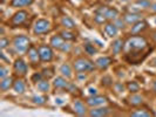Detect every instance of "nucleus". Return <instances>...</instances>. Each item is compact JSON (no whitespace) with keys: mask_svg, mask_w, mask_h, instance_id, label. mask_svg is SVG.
Masks as SVG:
<instances>
[{"mask_svg":"<svg viewBox=\"0 0 156 117\" xmlns=\"http://www.w3.org/2000/svg\"><path fill=\"white\" fill-rule=\"evenodd\" d=\"M147 40L143 36H132L127 40L125 48L128 50H142L147 47Z\"/></svg>","mask_w":156,"mask_h":117,"instance_id":"nucleus-1","label":"nucleus"},{"mask_svg":"<svg viewBox=\"0 0 156 117\" xmlns=\"http://www.w3.org/2000/svg\"><path fill=\"white\" fill-rule=\"evenodd\" d=\"M13 46L16 53L19 54H26L27 50L31 47V41L26 35H18L13 40Z\"/></svg>","mask_w":156,"mask_h":117,"instance_id":"nucleus-2","label":"nucleus"},{"mask_svg":"<svg viewBox=\"0 0 156 117\" xmlns=\"http://www.w3.org/2000/svg\"><path fill=\"white\" fill-rule=\"evenodd\" d=\"M73 68L78 73H86V71H92L95 68L94 64L90 60H88L86 57H79L73 63Z\"/></svg>","mask_w":156,"mask_h":117,"instance_id":"nucleus-3","label":"nucleus"},{"mask_svg":"<svg viewBox=\"0 0 156 117\" xmlns=\"http://www.w3.org/2000/svg\"><path fill=\"white\" fill-rule=\"evenodd\" d=\"M53 86H54L55 88H58V89H67L70 93H74V91L78 89L74 84L69 83V82L66 80V77H63V76H58V77H55L54 82H53Z\"/></svg>","mask_w":156,"mask_h":117,"instance_id":"nucleus-4","label":"nucleus"},{"mask_svg":"<svg viewBox=\"0 0 156 117\" xmlns=\"http://www.w3.org/2000/svg\"><path fill=\"white\" fill-rule=\"evenodd\" d=\"M33 31L35 34H45V33H48L51 31V22L46 20V19H39L37 20L35 23H34V27H33Z\"/></svg>","mask_w":156,"mask_h":117,"instance_id":"nucleus-5","label":"nucleus"},{"mask_svg":"<svg viewBox=\"0 0 156 117\" xmlns=\"http://www.w3.org/2000/svg\"><path fill=\"white\" fill-rule=\"evenodd\" d=\"M39 54H40V59L42 62H51L54 57V53H53V49H52V46H47V45H42L40 46L39 48Z\"/></svg>","mask_w":156,"mask_h":117,"instance_id":"nucleus-6","label":"nucleus"},{"mask_svg":"<svg viewBox=\"0 0 156 117\" xmlns=\"http://www.w3.org/2000/svg\"><path fill=\"white\" fill-rule=\"evenodd\" d=\"M96 13H100L102 15H105L107 20H115L117 18V14H119V12H117L115 8H109V7H106V6L100 7L96 11Z\"/></svg>","mask_w":156,"mask_h":117,"instance_id":"nucleus-7","label":"nucleus"},{"mask_svg":"<svg viewBox=\"0 0 156 117\" xmlns=\"http://www.w3.org/2000/svg\"><path fill=\"white\" fill-rule=\"evenodd\" d=\"M86 103L89 107H101V105H105L107 103V98L105 96L94 95V96H90V97L87 98Z\"/></svg>","mask_w":156,"mask_h":117,"instance_id":"nucleus-8","label":"nucleus"},{"mask_svg":"<svg viewBox=\"0 0 156 117\" xmlns=\"http://www.w3.org/2000/svg\"><path fill=\"white\" fill-rule=\"evenodd\" d=\"M13 68H14V71L20 76H25L27 74V70H28L27 63L25 62L23 59H16L13 63Z\"/></svg>","mask_w":156,"mask_h":117,"instance_id":"nucleus-9","label":"nucleus"},{"mask_svg":"<svg viewBox=\"0 0 156 117\" xmlns=\"http://www.w3.org/2000/svg\"><path fill=\"white\" fill-rule=\"evenodd\" d=\"M27 18H28V13L26 11H19V12H16V14L12 16L11 23L13 26H20V25H23L27 20Z\"/></svg>","mask_w":156,"mask_h":117,"instance_id":"nucleus-10","label":"nucleus"},{"mask_svg":"<svg viewBox=\"0 0 156 117\" xmlns=\"http://www.w3.org/2000/svg\"><path fill=\"white\" fill-rule=\"evenodd\" d=\"M27 56H28V61L33 64H38L39 61L41 60L40 59V54H39V49L38 48H35V47L31 46L30 47V49L27 50Z\"/></svg>","mask_w":156,"mask_h":117,"instance_id":"nucleus-11","label":"nucleus"},{"mask_svg":"<svg viewBox=\"0 0 156 117\" xmlns=\"http://www.w3.org/2000/svg\"><path fill=\"white\" fill-rule=\"evenodd\" d=\"M112 109L107 108V107H94V109H92L89 111V116L94 117H103L109 115Z\"/></svg>","mask_w":156,"mask_h":117,"instance_id":"nucleus-12","label":"nucleus"},{"mask_svg":"<svg viewBox=\"0 0 156 117\" xmlns=\"http://www.w3.org/2000/svg\"><path fill=\"white\" fill-rule=\"evenodd\" d=\"M147 28H148V23H147V21H144V20L142 19L140 21L134 23L132 29H130V33H132L133 35H136V34H140V33H142L143 31H146Z\"/></svg>","mask_w":156,"mask_h":117,"instance_id":"nucleus-13","label":"nucleus"},{"mask_svg":"<svg viewBox=\"0 0 156 117\" xmlns=\"http://www.w3.org/2000/svg\"><path fill=\"white\" fill-rule=\"evenodd\" d=\"M110 64H112V59L109 56H101L95 61V66L101 70L107 69Z\"/></svg>","mask_w":156,"mask_h":117,"instance_id":"nucleus-14","label":"nucleus"},{"mask_svg":"<svg viewBox=\"0 0 156 117\" xmlns=\"http://www.w3.org/2000/svg\"><path fill=\"white\" fill-rule=\"evenodd\" d=\"M73 109H74V112L79 115V116H83L87 114V108L85 105V103L80 100H76V101L73 103Z\"/></svg>","mask_w":156,"mask_h":117,"instance_id":"nucleus-15","label":"nucleus"},{"mask_svg":"<svg viewBox=\"0 0 156 117\" xmlns=\"http://www.w3.org/2000/svg\"><path fill=\"white\" fill-rule=\"evenodd\" d=\"M63 43H65V39H63L61 35H54V36H52V39L49 41V45L52 46V48L59 49V50L61 49Z\"/></svg>","mask_w":156,"mask_h":117,"instance_id":"nucleus-16","label":"nucleus"},{"mask_svg":"<svg viewBox=\"0 0 156 117\" xmlns=\"http://www.w3.org/2000/svg\"><path fill=\"white\" fill-rule=\"evenodd\" d=\"M117 32H119V28H117V26L114 22L106 23V26H105V33H106L108 36H110V38L116 36Z\"/></svg>","mask_w":156,"mask_h":117,"instance_id":"nucleus-17","label":"nucleus"},{"mask_svg":"<svg viewBox=\"0 0 156 117\" xmlns=\"http://www.w3.org/2000/svg\"><path fill=\"white\" fill-rule=\"evenodd\" d=\"M123 48H125V42L121 39H116L112 43V52L114 55H119L122 52Z\"/></svg>","mask_w":156,"mask_h":117,"instance_id":"nucleus-18","label":"nucleus"},{"mask_svg":"<svg viewBox=\"0 0 156 117\" xmlns=\"http://www.w3.org/2000/svg\"><path fill=\"white\" fill-rule=\"evenodd\" d=\"M140 20H142V14L140 13H127L125 15V21L129 25H134Z\"/></svg>","mask_w":156,"mask_h":117,"instance_id":"nucleus-19","label":"nucleus"},{"mask_svg":"<svg viewBox=\"0 0 156 117\" xmlns=\"http://www.w3.org/2000/svg\"><path fill=\"white\" fill-rule=\"evenodd\" d=\"M13 83H14L13 78L9 77V76H7V77H5V78H1V82H0V90H1V91H6L11 87H13Z\"/></svg>","mask_w":156,"mask_h":117,"instance_id":"nucleus-20","label":"nucleus"},{"mask_svg":"<svg viewBox=\"0 0 156 117\" xmlns=\"http://www.w3.org/2000/svg\"><path fill=\"white\" fill-rule=\"evenodd\" d=\"M60 73L63 77L66 78H70L73 76V70H72V67H70L68 63H63L62 66L60 67Z\"/></svg>","mask_w":156,"mask_h":117,"instance_id":"nucleus-21","label":"nucleus"},{"mask_svg":"<svg viewBox=\"0 0 156 117\" xmlns=\"http://www.w3.org/2000/svg\"><path fill=\"white\" fill-rule=\"evenodd\" d=\"M61 26H63L66 29H73V28H75V22L69 16H62L61 18Z\"/></svg>","mask_w":156,"mask_h":117,"instance_id":"nucleus-22","label":"nucleus"},{"mask_svg":"<svg viewBox=\"0 0 156 117\" xmlns=\"http://www.w3.org/2000/svg\"><path fill=\"white\" fill-rule=\"evenodd\" d=\"M13 90L16 94H23L26 90V84L23 80H16L13 83Z\"/></svg>","mask_w":156,"mask_h":117,"instance_id":"nucleus-23","label":"nucleus"},{"mask_svg":"<svg viewBox=\"0 0 156 117\" xmlns=\"http://www.w3.org/2000/svg\"><path fill=\"white\" fill-rule=\"evenodd\" d=\"M49 82H48V78L47 80H41L37 83V89L41 91V93H47L49 90Z\"/></svg>","mask_w":156,"mask_h":117,"instance_id":"nucleus-24","label":"nucleus"},{"mask_svg":"<svg viewBox=\"0 0 156 117\" xmlns=\"http://www.w3.org/2000/svg\"><path fill=\"white\" fill-rule=\"evenodd\" d=\"M129 104L130 105H133V107H137V105H141L142 103H143V97L140 96V95H132L130 97H129Z\"/></svg>","mask_w":156,"mask_h":117,"instance_id":"nucleus-25","label":"nucleus"},{"mask_svg":"<svg viewBox=\"0 0 156 117\" xmlns=\"http://www.w3.org/2000/svg\"><path fill=\"white\" fill-rule=\"evenodd\" d=\"M33 2V0H12L11 1V5L13 7H25V6H28Z\"/></svg>","mask_w":156,"mask_h":117,"instance_id":"nucleus-26","label":"nucleus"},{"mask_svg":"<svg viewBox=\"0 0 156 117\" xmlns=\"http://www.w3.org/2000/svg\"><path fill=\"white\" fill-rule=\"evenodd\" d=\"M130 116H134V117H149V116H153V114L151 112H149L148 110L146 109H140V110H135L133 111L132 114H130Z\"/></svg>","mask_w":156,"mask_h":117,"instance_id":"nucleus-27","label":"nucleus"},{"mask_svg":"<svg viewBox=\"0 0 156 117\" xmlns=\"http://www.w3.org/2000/svg\"><path fill=\"white\" fill-rule=\"evenodd\" d=\"M127 89H128V91L135 94L140 90V84H139L137 82H135V81L128 82V84H127Z\"/></svg>","mask_w":156,"mask_h":117,"instance_id":"nucleus-28","label":"nucleus"},{"mask_svg":"<svg viewBox=\"0 0 156 117\" xmlns=\"http://www.w3.org/2000/svg\"><path fill=\"white\" fill-rule=\"evenodd\" d=\"M60 35L62 36L65 40H75V34L73 32H69V29H66V31H62L60 33Z\"/></svg>","mask_w":156,"mask_h":117,"instance_id":"nucleus-29","label":"nucleus"},{"mask_svg":"<svg viewBox=\"0 0 156 117\" xmlns=\"http://www.w3.org/2000/svg\"><path fill=\"white\" fill-rule=\"evenodd\" d=\"M83 48H85V52L89 55H94L98 52V49H96V48L94 47V45H92V43H85Z\"/></svg>","mask_w":156,"mask_h":117,"instance_id":"nucleus-30","label":"nucleus"},{"mask_svg":"<svg viewBox=\"0 0 156 117\" xmlns=\"http://www.w3.org/2000/svg\"><path fill=\"white\" fill-rule=\"evenodd\" d=\"M32 101L34 104H38V105H41V104H44L45 102H46V97H44V96H33V98H32Z\"/></svg>","mask_w":156,"mask_h":117,"instance_id":"nucleus-31","label":"nucleus"},{"mask_svg":"<svg viewBox=\"0 0 156 117\" xmlns=\"http://www.w3.org/2000/svg\"><path fill=\"white\" fill-rule=\"evenodd\" d=\"M94 21L96 23H103L107 21V19H106V16L100 14V13H96V15L94 16Z\"/></svg>","mask_w":156,"mask_h":117,"instance_id":"nucleus-32","label":"nucleus"},{"mask_svg":"<svg viewBox=\"0 0 156 117\" xmlns=\"http://www.w3.org/2000/svg\"><path fill=\"white\" fill-rule=\"evenodd\" d=\"M139 6H141L142 8H148L151 6V4H150V1L149 0H139L137 2H136Z\"/></svg>","mask_w":156,"mask_h":117,"instance_id":"nucleus-33","label":"nucleus"},{"mask_svg":"<svg viewBox=\"0 0 156 117\" xmlns=\"http://www.w3.org/2000/svg\"><path fill=\"white\" fill-rule=\"evenodd\" d=\"M42 76H44V75H42V73H41V74H40V73H35V74L32 76V82L38 83L39 81H41V80H42Z\"/></svg>","mask_w":156,"mask_h":117,"instance_id":"nucleus-34","label":"nucleus"},{"mask_svg":"<svg viewBox=\"0 0 156 117\" xmlns=\"http://www.w3.org/2000/svg\"><path fill=\"white\" fill-rule=\"evenodd\" d=\"M7 74H8V69L6 67L1 66V67H0V78L7 77Z\"/></svg>","mask_w":156,"mask_h":117,"instance_id":"nucleus-35","label":"nucleus"},{"mask_svg":"<svg viewBox=\"0 0 156 117\" xmlns=\"http://www.w3.org/2000/svg\"><path fill=\"white\" fill-rule=\"evenodd\" d=\"M125 19H123V20H122V19H120V18H116V19H115V25H116L117 26V28H125Z\"/></svg>","mask_w":156,"mask_h":117,"instance_id":"nucleus-36","label":"nucleus"},{"mask_svg":"<svg viewBox=\"0 0 156 117\" xmlns=\"http://www.w3.org/2000/svg\"><path fill=\"white\" fill-rule=\"evenodd\" d=\"M8 45H9V40H7L6 38H1L0 39V48L1 49H5Z\"/></svg>","mask_w":156,"mask_h":117,"instance_id":"nucleus-37","label":"nucleus"},{"mask_svg":"<svg viewBox=\"0 0 156 117\" xmlns=\"http://www.w3.org/2000/svg\"><path fill=\"white\" fill-rule=\"evenodd\" d=\"M52 71H53L52 69H44L42 70V75L47 78L52 77V76H53V73H52Z\"/></svg>","mask_w":156,"mask_h":117,"instance_id":"nucleus-38","label":"nucleus"},{"mask_svg":"<svg viewBox=\"0 0 156 117\" xmlns=\"http://www.w3.org/2000/svg\"><path fill=\"white\" fill-rule=\"evenodd\" d=\"M123 84L122 83H116L115 84V89H116V91H119V93H121V91H123Z\"/></svg>","mask_w":156,"mask_h":117,"instance_id":"nucleus-39","label":"nucleus"},{"mask_svg":"<svg viewBox=\"0 0 156 117\" xmlns=\"http://www.w3.org/2000/svg\"><path fill=\"white\" fill-rule=\"evenodd\" d=\"M69 49H70V45H68V43H63V46L61 47L60 50H62V52H69Z\"/></svg>","mask_w":156,"mask_h":117,"instance_id":"nucleus-40","label":"nucleus"},{"mask_svg":"<svg viewBox=\"0 0 156 117\" xmlns=\"http://www.w3.org/2000/svg\"><path fill=\"white\" fill-rule=\"evenodd\" d=\"M88 93L90 94V96H94V95L98 94V89H96V88H89V89H88Z\"/></svg>","mask_w":156,"mask_h":117,"instance_id":"nucleus-41","label":"nucleus"},{"mask_svg":"<svg viewBox=\"0 0 156 117\" xmlns=\"http://www.w3.org/2000/svg\"><path fill=\"white\" fill-rule=\"evenodd\" d=\"M94 42H95V43H98V46H99V47H102V46H103V45H102V42H100L99 40H94Z\"/></svg>","mask_w":156,"mask_h":117,"instance_id":"nucleus-42","label":"nucleus"},{"mask_svg":"<svg viewBox=\"0 0 156 117\" xmlns=\"http://www.w3.org/2000/svg\"><path fill=\"white\" fill-rule=\"evenodd\" d=\"M153 91L156 94V80L154 81V84H153Z\"/></svg>","mask_w":156,"mask_h":117,"instance_id":"nucleus-43","label":"nucleus"},{"mask_svg":"<svg viewBox=\"0 0 156 117\" xmlns=\"http://www.w3.org/2000/svg\"><path fill=\"white\" fill-rule=\"evenodd\" d=\"M151 9H153L154 12H156V2H155V4H153V5H151Z\"/></svg>","mask_w":156,"mask_h":117,"instance_id":"nucleus-44","label":"nucleus"},{"mask_svg":"<svg viewBox=\"0 0 156 117\" xmlns=\"http://www.w3.org/2000/svg\"><path fill=\"white\" fill-rule=\"evenodd\" d=\"M153 39H154V41L156 42V31L153 33Z\"/></svg>","mask_w":156,"mask_h":117,"instance_id":"nucleus-45","label":"nucleus"},{"mask_svg":"<svg viewBox=\"0 0 156 117\" xmlns=\"http://www.w3.org/2000/svg\"><path fill=\"white\" fill-rule=\"evenodd\" d=\"M151 64H153V66H155V67H156V59H154V60L151 61Z\"/></svg>","mask_w":156,"mask_h":117,"instance_id":"nucleus-46","label":"nucleus"},{"mask_svg":"<svg viewBox=\"0 0 156 117\" xmlns=\"http://www.w3.org/2000/svg\"><path fill=\"white\" fill-rule=\"evenodd\" d=\"M155 22H156V20H155Z\"/></svg>","mask_w":156,"mask_h":117,"instance_id":"nucleus-47","label":"nucleus"}]
</instances>
